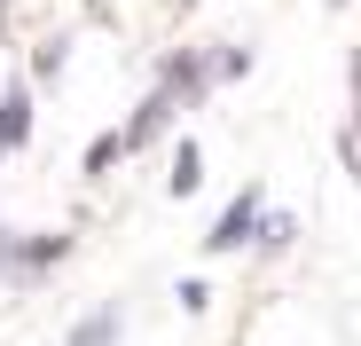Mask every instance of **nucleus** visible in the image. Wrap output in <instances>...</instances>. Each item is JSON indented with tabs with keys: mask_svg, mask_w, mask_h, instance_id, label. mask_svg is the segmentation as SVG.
Listing matches in <instances>:
<instances>
[{
	"mask_svg": "<svg viewBox=\"0 0 361 346\" xmlns=\"http://www.w3.org/2000/svg\"><path fill=\"white\" fill-rule=\"evenodd\" d=\"M259 213H267V181H244L228 205H220V220L204 228V260H228V252H252V237H259Z\"/></svg>",
	"mask_w": 361,
	"mask_h": 346,
	"instance_id": "nucleus-1",
	"label": "nucleus"
},
{
	"mask_svg": "<svg viewBox=\"0 0 361 346\" xmlns=\"http://www.w3.org/2000/svg\"><path fill=\"white\" fill-rule=\"evenodd\" d=\"M149 87H165L173 110H204V102L220 95V87H212V47H165Z\"/></svg>",
	"mask_w": 361,
	"mask_h": 346,
	"instance_id": "nucleus-2",
	"label": "nucleus"
},
{
	"mask_svg": "<svg viewBox=\"0 0 361 346\" xmlns=\"http://www.w3.org/2000/svg\"><path fill=\"white\" fill-rule=\"evenodd\" d=\"M71 228H32V237H8V275L16 283H39V275H55V268H63L71 260Z\"/></svg>",
	"mask_w": 361,
	"mask_h": 346,
	"instance_id": "nucleus-3",
	"label": "nucleus"
},
{
	"mask_svg": "<svg viewBox=\"0 0 361 346\" xmlns=\"http://www.w3.org/2000/svg\"><path fill=\"white\" fill-rule=\"evenodd\" d=\"M32 102H39L32 79H8V87H0V165L32 150V126H39V110H32Z\"/></svg>",
	"mask_w": 361,
	"mask_h": 346,
	"instance_id": "nucleus-4",
	"label": "nucleus"
},
{
	"mask_svg": "<svg viewBox=\"0 0 361 346\" xmlns=\"http://www.w3.org/2000/svg\"><path fill=\"white\" fill-rule=\"evenodd\" d=\"M173 119H180V110H173V95H165V87H149V95L134 102V119L118 126V142H126V157H142L149 142H165V134H173Z\"/></svg>",
	"mask_w": 361,
	"mask_h": 346,
	"instance_id": "nucleus-5",
	"label": "nucleus"
},
{
	"mask_svg": "<svg viewBox=\"0 0 361 346\" xmlns=\"http://www.w3.org/2000/svg\"><path fill=\"white\" fill-rule=\"evenodd\" d=\"M118 338H126V299H102V307H87V315L71 323L63 346H118Z\"/></svg>",
	"mask_w": 361,
	"mask_h": 346,
	"instance_id": "nucleus-6",
	"label": "nucleus"
},
{
	"mask_svg": "<svg viewBox=\"0 0 361 346\" xmlns=\"http://www.w3.org/2000/svg\"><path fill=\"white\" fill-rule=\"evenodd\" d=\"M197 189H204V150L180 134V142H173V157H165V197H197Z\"/></svg>",
	"mask_w": 361,
	"mask_h": 346,
	"instance_id": "nucleus-7",
	"label": "nucleus"
},
{
	"mask_svg": "<svg viewBox=\"0 0 361 346\" xmlns=\"http://www.w3.org/2000/svg\"><path fill=\"white\" fill-rule=\"evenodd\" d=\"M71 71V32H39L32 40V87H55Z\"/></svg>",
	"mask_w": 361,
	"mask_h": 346,
	"instance_id": "nucleus-8",
	"label": "nucleus"
},
{
	"mask_svg": "<svg viewBox=\"0 0 361 346\" xmlns=\"http://www.w3.org/2000/svg\"><path fill=\"white\" fill-rule=\"evenodd\" d=\"M110 165H126V142H118V126H102L79 157V181H110Z\"/></svg>",
	"mask_w": 361,
	"mask_h": 346,
	"instance_id": "nucleus-9",
	"label": "nucleus"
},
{
	"mask_svg": "<svg viewBox=\"0 0 361 346\" xmlns=\"http://www.w3.org/2000/svg\"><path fill=\"white\" fill-rule=\"evenodd\" d=\"M290 244H298V220L267 205V213H259V237H252V252H259V260H283Z\"/></svg>",
	"mask_w": 361,
	"mask_h": 346,
	"instance_id": "nucleus-10",
	"label": "nucleus"
},
{
	"mask_svg": "<svg viewBox=\"0 0 361 346\" xmlns=\"http://www.w3.org/2000/svg\"><path fill=\"white\" fill-rule=\"evenodd\" d=\"M228 79H252V47L212 40V87H228Z\"/></svg>",
	"mask_w": 361,
	"mask_h": 346,
	"instance_id": "nucleus-11",
	"label": "nucleus"
},
{
	"mask_svg": "<svg viewBox=\"0 0 361 346\" xmlns=\"http://www.w3.org/2000/svg\"><path fill=\"white\" fill-rule=\"evenodd\" d=\"M173 299H180V315H204V307H212V283H204V275H180Z\"/></svg>",
	"mask_w": 361,
	"mask_h": 346,
	"instance_id": "nucleus-12",
	"label": "nucleus"
},
{
	"mask_svg": "<svg viewBox=\"0 0 361 346\" xmlns=\"http://www.w3.org/2000/svg\"><path fill=\"white\" fill-rule=\"evenodd\" d=\"M8 32H16V0H0V47H8Z\"/></svg>",
	"mask_w": 361,
	"mask_h": 346,
	"instance_id": "nucleus-13",
	"label": "nucleus"
},
{
	"mask_svg": "<svg viewBox=\"0 0 361 346\" xmlns=\"http://www.w3.org/2000/svg\"><path fill=\"white\" fill-rule=\"evenodd\" d=\"M165 8H173V16H197V8H204V0H165Z\"/></svg>",
	"mask_w": 361,
	"mask_h": 346,
	"instance_id": "nucleus-14",
	"label": "nucleus"
},
{
	"mask_svg": "<svg viewBox=\"0 0 361 346\" xmlns=\"http://www.w3.org/2000/svg\"><path fill=\"white\" fill-rule=\"evenodd\" d=\"M0 275H8V220H0Z\"/></svg>",
	"mask_w": 361,
	"mask_h": 346,
	"instance_id": "nucleus-15",
	"label": "nucleus"
},
{
	"mask_svg": "<svg viewBox=\"0 0 361 346\" xmlns=\"http://www.w3.org/2000/svg\"><path fill=\"white\" fill-rule=\"evenodd\" d=\"M345 134H353V142H361V95H353V126H345Z\"/></svg>",
	"mask_w": 361,
	"mask_h": 346,
	"instance_id": "nucleus-16",
	"label": "nucleus"
},
{
	"mask_svg": "<svg viewBox=\"0 0 361 346\" xmlns=\"http://www.w3.org/2000/svg\"><path fill=\"white\" fill-rule=\"evenodd\" d=\"M87 16H110V0H87Z\"/></svg>",
	"mask_w": 361,
	"mask_h": 346,
	"instance_id": "nucleus-17",
	"label": "nucleus"
},
{
	"mask_svg": "<svg viewBox=\"0 0 361 346\" xmlns=\"http://www.w3.org/2000/svg\"><path fill=\"white\" fill-rule=\"evenodd\" d=\"M330 8H353V0H330Z\"/></svg>",
	"mask_w": 361,
	"mask_h": 346,
	"instance_id": "nucleus-18",
	"label": "nucleus"
}]
</instances>
